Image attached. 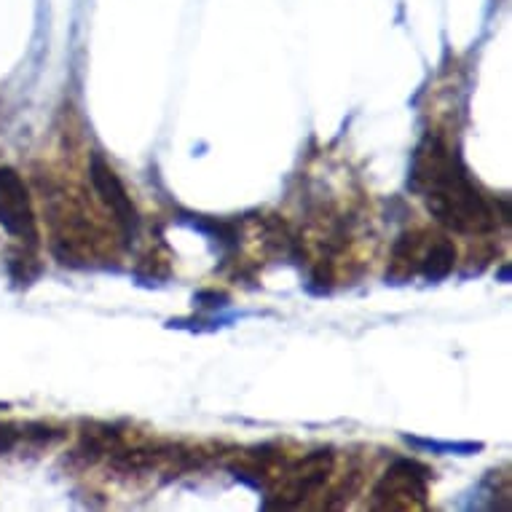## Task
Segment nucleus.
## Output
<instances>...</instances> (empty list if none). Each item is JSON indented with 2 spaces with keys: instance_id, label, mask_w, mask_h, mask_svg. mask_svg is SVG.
<instances>
[{
  "instance_id": "obj_1",
  "label": "nucleus",
  "mask_w": 512,
  "mask_h": 512,
  "mask_svg": "<svg viewBox=\"0 0 512 512\" xmlns=\"http://www.w3.org/2000/svg\"><path fill=\"white\" fill-rule=\"evenodd\" d=\"M413 183L424 196L429 212L448 228L480 234L494 226V212L467 180L440 137H427L413 159Z\"/></svg>"
},
{
  "instance_id": "obj_2",
  "label": "nucleus",
  "mask_w": 512,
  "mask_h": 512,
  "mask_svg": "<svg viewBox=\"0 0 512 512\" xmlns=\"http://www.w3.org/2000/svg\"><path fill=\"white\" fill-rule=\"evenodd\" d=\"M0 226L6 234L17 236L22 242H38V226H35V212L27 185L17 169L11 167L0 169Z\"/></svg>"
},
{
  "instance_id": "obj_3",
  "label": "nucleus",
  "mask_w": 512,
  "mask_h": 512,
  "mask_svg": "<svg viewBox=\"0 0 512 512\" xmlns=\"http://www.w3.org/2000/svg\"><path fill=\"white\" fill-rule=\"evenodd\" d=\"M419 467L411 462L395 464L378 483L373 494V507L376 510H416L424 507L427 499V486L424 475H419Z\"/></svg>"
},
{
  "instance_id": "obj_4",
  "label": "nucleus",
  "mask_w": 512,
  "mask_h": 512,
  "mask_svg": "<svg viewBox=\"0 0 512 512\" xmlns=\"http://www.w3.org/2000/svg\"><path fill=\"white\" fill-rule=\"evenodd\" d=\"M89 177H92L94 191L100 194L102 204L113 212V218H116L118 226L124 228V234L126 236L135 234L137 226H140V215H137L135 204H132V199H129V194H126L124 183L118 180L113 167L105 164L102 156H94L92 167H89Z\"/></svg>"
},
{
  "instance_id": "obj_5",
  "label": "nucleus",
  "mask_w": 512,
  "mask_h": 512,
  "mask_svg": "<svg viewBox=\"0 0 512 512\" xmlns=\"http://www.w3.org/2000/svg\"><path fill=\"white\" fill-rule=\"evenodd\" d=\"M421 274L427 279H443L451 274V269H454L456 263V250L454 244L445 242V239H437L435 244H429L427 250H424V255H421Z\"/></svg>"
}]
</instances>
